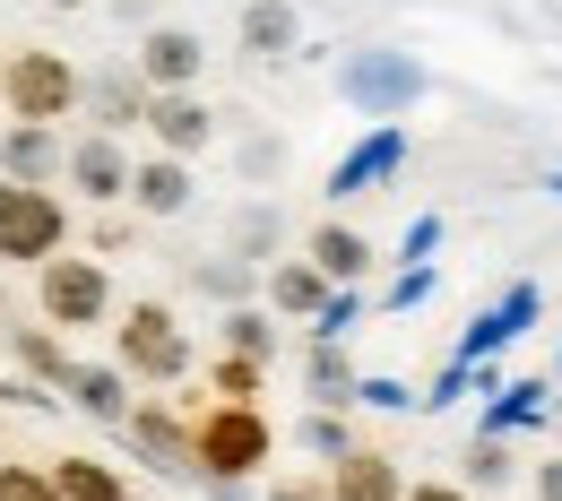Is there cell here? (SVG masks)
<instances>
[{
	"mask_svg": "<svg viewBox=\"0 0 562 501\" xmlns=\"http://www.w3.org/2000/svg\"><path fill=\"white\" fill-rule=\"evenodd\" d=\"M0 251L9 260H44V251H61V200L53 191H0Z\"/></svg>",
	"mask_w": 562,
	"mask_h": 501,
	"instance_id": "cell-1",
	"label": "cell"
},
{
	"mask_svg": "<svg viewBox=\"0 0 562 501\" xmlns=\"http://www.w3.org/2000/svg\"><path fill=\"white\" fill-rule=\"evenodd\" d=\"M44 311H53L61 329L104 320V269H95V260H53V269H44Z\"/></svg>",
	"mask_w": 562,
	"mask_h": 501,
	"instance_id": "cell-2",
	"label": "cell"
},
{
	"mask_svg": "<svg viewBox=\"0 0 562 501\" xmlns=\"http://www.w3.org/2000/svg\"><path fill=\"white\" fill-rule=\"evenodd\" d=\"M122 363L147 372V380H173V372L191 363V346H182V329H173L165 311H131V320H122Z\"/></svg>",
	"mask_w": 562,
	"mask_h": 501,
	"instance_id": "cell-3",
	"label": "cell"
},
{
	"mask_svg": "<svg viewBox=\"0 0 562 501\" xmlns=\"http://www.w3.org/2000/svg\"><path fill=\"white\" fill-rule=\"evenodd\" d=\"M70 95L78 87H70V70H61V53H26V61L9 70V104H18L35 130H44L53 113H70Z\"/></svg>",
	"mask_w": 562,
	"mask_h": 501,
	"instance_id": "cell-4",
	"label": "cell"
},
{
	"mask_svg": "<svg viewBox=\"0 0 562 501\" xmlns=\"http://www.w3.org/2000/svg\"><path fill=\"white\" fill-rule=\"evenodd\" d=\"M200 458H209L216 476H243V467L269 458V424H260V415H216L209 441H200Z\"/></svg>",
	"mask_w": 562,
	"mask_h": 501,
	"instance_id": "cell-5",
	"label": "cell"
},
{
	"mask_svg": "<svg viewBox=\"0 0 562 501\" xmlns=\"http://www.w3.org/2000/svg\"><path fill=\"white\" fill-rule=\"evenodd\" d=\"M70 173H78V191H95V200H122V191H131V164H122V147H113V139H78L70 147Z\"/></svg>",
	"mask_w": 562,
	"mask_h": 501,
	"instance_id": "cell-6",
	"label": "cell"
},
{
	"mask_svg": "<svg viewBox=\"0 0 562 501\" xmlns=\"http://www.w3.org/2000/svg\"><path fill=\"white\" fill-rule=\"evenodd\" d=\"M147 122H156V139L173 147V156H191V147H209V113H200L191 95H156V104H147Z\"/></svg>",
	"mask_w": 562,
	"mask_h": 501,
	"instance_id": "cell-7",
	"label": "cell"
},
{
	"mask_svg": "<svg viewBox=\"0 0 562 501\" xmlns=\"http://www.w3.org/2000/svg\"><path fill=\"white\" fill-rule=\"evenodd\" d=\"M0 156H9V182H18V191H35V182L61 164L53 130H35V122H26V130H9V147H0Z\"/></svg>",
	"mask_w": 562,
	"mask_h": 501,
	"instance_id": "cell-8",
	"label": "cell"
},
{
	"mask_svg": "<svg viewBox=\"0 0 562 501\" xmlns=\"http://www.w3.org/2000/svg\"><path fill=\"white\" fill-rule=\"evenodd\" d=\"M338 501H398L390 458H347V467H338Z\"/></svg>",
	"mask_w": 562,
	"mask_h": 501,
	"instance_id": "cell-9",
	"label": "cell"
},
{
	"mask_svg": "<svg viewBox=\"0 0 562 501\" xmlns=\"http://www.w3.org/2000/svg\"><path fill=\"white\" fill-rule=\"evenodd\" d=\"M191 70H200V44L191 35H147V78L156 87H182Z\"/></svg>",
	"mask_w": 562,
	"mask_h": 501,
	"instance_id": "cell-10",
	"label": "cell"
},
{
	"mask_svg": "<svg viewBox=\"0 0 562 501\" xmlns=\"http://www.w3.org/2000/svg\"><path fill=\"white\" fill-rule=\"evenodd\" d=\"M131 191H139V208H147V216H165V208H182V200H191V173H182V164L165 156V164H147Z\"/></svg>",
	"mask_w": 562,
	"mask_h": 501,
	"instance_id": "cell-11",
	"label": "cell"
},
{
	"mask_svg": "<svg viewBox=\"0 0 562 501\" xmlns=\"http://www.w3.org/2000/svg\"><path fill=\"white\" fill-rule=\"evenodd\" d=\"M312 260H321V277H363V260H372V251H363L355 234L329 225V234H312Z\"/></svg>",
	"mask_w": 562,
	"mask_h": 501,
	"instance_id": "cell-12",
	"label": "cell"
},
{
	"mask_svg": "<svg viewBox=\"0 0 562 501\" xmlns=\"http://www.w3.org/2000/svg\"><path fill=\"white\" fill-rule=\"evenodd\" d=\"M243 44H251V53H285V44H294V18H285L278 0H260V9L243 18Z\"/></svg>",
	"mask_w": 562,
	"mask_h": 501,
	"instance_id": "cell-13",
	"label": "cell"
},
{
	"mask_svg": "<svg viewBox=\"0 0 562 501\" xmlns=\"http://www.w3.org/2000/svg\"><path fill=\"white\" fill-rule=\"evenodd\" d=\"M53 493H70V501H122V485H113V476H104V467H95V458H70V467H61V485H53Z\"/></svg>",
	"mask_w": 562,
	"mask_h": 501,
	"instance_id": "cell-14",
	"label": "cell"
},
{
	"mask_svg": "<svg viewBox=\"0 0 562 501\" xmlns=\"http://www.w3.org/2000/svg\"><path fill=\"white\" fill-rule=\"evenodd\" d=\"M278 303L285 311H312L321 303V269H278Z\"/></svg>",
	"mask_w": 562,
	"mask_h": 501,
	"instance_id": "cell-15",
	"label": "cell"
},
{
	"mask_svg": "<svg viewBox=\"0 0 562 501\" xmlns=\"http://www.w3.org/2000/svg\"><path fill=\"white\" fill-rule=\"evenodd\" d=\"M78 389H87L95 415H122V372H78Z\"/></svg>",
	"mask_w": 562,
	"mask_h": 501,
	"instance_id": "cell-16",
	"label": "cell"
},
{
	"mask_svg": "<svg viewBox=\"0 0 562 501\" xmlns=\"http://www.w3.org/2000/svg\"><path fill=\"white\" fill-rule=\"evenodd\" d=\"M0 501H61L44 476H26V467H0Z\"/></svg>",
	"mask_w": 562,
	"mask_h": 501,
	"instance_id": "cell-17",
	"label": "cell"
},
{
	"mask_svg": "<svg viewBox=\"0 0 562 501\" xmlns=\"http://www.w3.org/2000/svg\"><path fill=\"white\" fill-rule=\"evenodd\" d=\"M139 449H156V458L173 467V458H182V432L165 424V415H139Z\"/></svg>",
	"mask_w": 562,
	"mask_h": 501,
	"instance_id": "cell-18",
	"label": "cell"
},
{
	"mask_svg": "<svg viewBox=\"0 0 562 501\" xmlns=\"http://www.w3.org/2000/svg\"><path fill=\"white\" fill-rule=\"evenodd\" d=\"M95 113H139V87L131 78H95Z\"/></svg>",
	"mask_w": 562,
	"mask_h": 501,
	"instance_id": "cell-19",
	"label": "cell"
},
{
	"mask_svg": "<svg viewBox=\"0 0 562 501\" xmlns=\"http://www.w3.org/2000/svg\"><path fill=\"white\" fill-rule=\"evenodd\" d=\"M468 467H476V485H502V476H510V449H502V441H485Z\"/></svg>",
	"mask_w": 562,
	"mask_h": 501,
	"instance_id": "cell-20",
	"label": "cell"
},
{
	"mask_svg": "<svg viewBox=\"0 0 562 501\" xmlns=\"http://www.w3.org/2000/svg\"><path fill=\"white\" fill-rule=\"evenodd\" d=\"M18 355L35 363V372H70V363H61V346H53V338H26V346H18Z\"/></svg>",
	"mask_w": 562,
	"mask_h": 501,
	"instance_id": "cell-21",
	"label": "cell"
},
{
	"mask_svg": "<svg viewBox=\"0 0 562 501\" xmlns=\"http://www.w3.org/2000/svg\"><path fill=\"white\" fill-rule=\"evenodd\" d=\"M537 493H546V501H562V458H554V467H537Z\"/></svg>",
	"mask_w": 562,
	"mask_h": 501,
	"instance_id": "cell-22",
	"label": "cell"
},
{
	"mask_svg": "<svg viewBox=\"0 0 562 501\" xmlns=\"http://www.w3.org/2000/svg\"><path fill=\"white\" fill-rule=\"evenodd\" d=\"M278 501H329L321 485H278Z\"/></svg>",
	"mask_w": 562,
	"mask_h": 501,
	"instance_id": "cell-23",
	"label": "cell"
},
{
	"mask_svg": "<svg viewBox=\"0 0 562 501\" xmlns=\"http://www.w3.org/2000/svg\"><path fill=\"white\" fill-rule=\"evenodd\" d=\"M407 501H468V493H441V485H424V493H407Z\"/></svg>",
	"mask_w": 562,
	"mask_h": 501,
	"instance_id": "cell-24",
	"label": "cell"
},
{
	"mask_svg": "<svg viewBox=\"0 0 562 501\" xmlns=\"http://www.w3.org/2000/svg\"><path fill=\"white\" fill-rule=\"evenodd\" d=\"M61 9H78V0H61Z\"/></svg>",
	"mask_w": 562,
	"mask_h": 501,
	"instance_id": "cell-25",
	"label": "cell"
}]
</instances>
